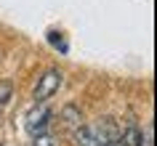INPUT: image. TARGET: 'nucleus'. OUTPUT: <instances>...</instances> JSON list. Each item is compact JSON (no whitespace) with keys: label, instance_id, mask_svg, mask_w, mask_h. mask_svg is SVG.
Wrapping results in <instances>:
<instances>
[{"label":"nucleus","instance_id":"f257e3e1","mask_svg":"<svg viewBox=\"0 0 157 146\" xmlns=\"http://www.w3.org/2000/svg\"><path fill=\"white\" fill-rule=\"evenodd\" d=\"M120 136V125L112 117H101L96 122H83L72 130V138L77 146H104L107 141Z\"/></svg>","mask_w":157,"mask_h":146},{"label":"nucleus","instance_id":"f03ea898","mask_svg":"<svg viewBox=\"0 0 157 146\" xmlns=\"http://www.w3.org/2000/svg\"><path fill=\"white\" fill-rule=\"evenodd\" d=\"M64 85V72L61 69H56V66H51V69H45V72L37 77V85H35L32 90V98L35 104H45L48 98H53L59 93V88Z\"/></svg>","mask_w":157,"mask_h":146},{"label":"nucleus","instance_id":"7ed1b4c3","mask_svg":"<svg viewBox=\"0 0 157 146\" xmlns=\"http://www.w3.org/2000/svg\"><path fill=\"white\" fill-rule=\"evenodd\" d=\"M48 120H51V109L45 104H40L35 112L27 114V130L32 133V136H37V133H45V128H48Z\"/></svg>","mask_w":157,"mask_h":146},{"label":"nucleus","instance_id":"20e7f679","mask_svg":"<svg viewBox=\"0 0 157 146\" xmlns=\"http://www.w3.org/2000/svg\"><path fill=\"white\" fill-rule=\"evenodd\" d=\"M59 117H61V125H64L69 133H72L75 128H80V125H83V112H80L75 104H67L64 109H61V114H59Z\"/></svg>","mask_w":157,"mask_h":146},{"label":"nucleus","instance_id":"39448f33","mask_svg":"<svg viewBox=\"0 0 157 146\" xmlns=\"http://www.w3.org/2000/svg\"><path fill=\"white\" fill-rule=\"evenodd\" d=\"M11 96H13V82L11 80H0V114H3V109L8 106Z\"/></svg>","mask_w":157,"mask_h":146},{"label":"nucleus","instance_id":"423d86ee","mask_svg":"<svg viewBox=\"0 0 157 146\" xmlns=\"http://www.w3.org/2000/svg\"><path fill=\"white\" fill-rule=\"evenodd\" d=\"M120 138H123V144H125V146H139L141 130H139V128H128V130H120Z\"/></svg>","mask_w":157,"mask_h":146},{"label":"nucleus","instance_id":"0eeeda50","mask_svg":"<svg viewBox=\"0 0 157 146\" xmlns=\"http://www.w3.org/2000/svg\"><path fill=\"white\" fill-rule=\"evenodd\" d=\"M32 146H59V138L56 136H45V133H37Z\"/></svg>","mask_w":157,"mask_h":146},{"label":"nucleus","instance_id":"6e6552de","mask_svg":"<svg viewBox=\"0 0 157 146\" xmlns=\"http://www.w3.org/2000/svg\"><path fill=\"white\" fill-rule=\"evenodd\" d=\"M139 146H152V125H147V130L141 133V138H139Z\"/></svg>","mask_w":157,"mask_h":146},{"label":"nucleus","instance_id":"1a4fd4ad","mask_svg":"<svg viewBox=\"0 0 157 146\" xmlns=\"http://www.w3.org/2000/svg\"><path fill=\"white\" fill-rule=\"evenodd\" d=\"M104 146H125V144H123V138L117 136V138H112V141H107V144H104Z\"/></svg>","mask_w":157,"mask_h":146}]
</instances>
